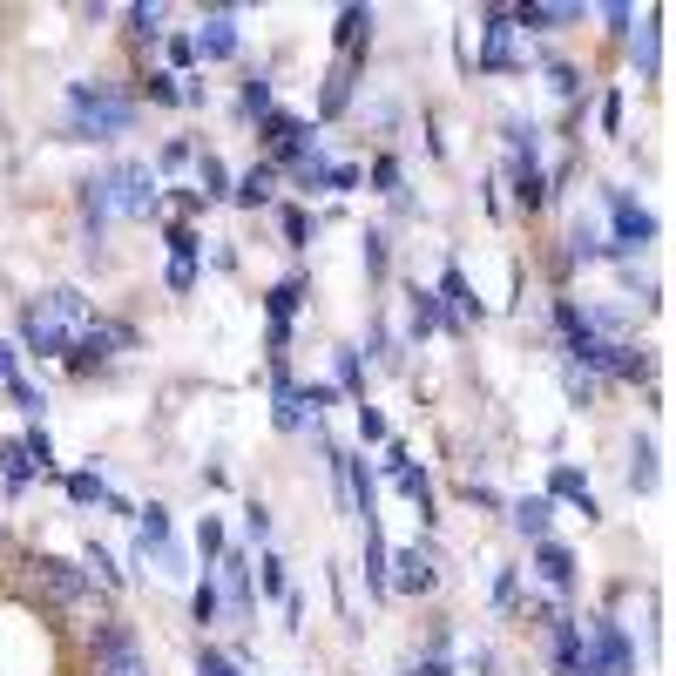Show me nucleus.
<instances>
[{"label": "nucleus", "instance_id": "1", "mask_svg": "<svg viewBox=\"0 0 676 676\" xmlns=\"http://www.w3.org/2000/svg\"><path fill=\"white\" fill-rule=\"evenodd\" d=\"M89 325H95V305L75 285H55L21 311V352H34V359H68V345Z\"/></svg>", "mask_w": 676, "mask_h": 676}, {"label": "nucleus", "instance_id": "2", "mask_svg": "<svg viewBox=\"0 0 676 676\" xmlns=\"http://www.w3.org/2000/svg\"><path fill=\"white\" fill-rule=\"evenodd\" d=\"M136 129V95H123L115 82H75L68 89V136L75 142H115Z\"/></svg>", "mask_w": 676, "mask_h": 676}, {"label": "nucleus", "instance_id": "3", "mask_svg": "<svg viewBox=\"0 0 676 676\" xmlns=\"http://www.w3.org/2000/svg\"><path fill=\"white\" fill-rule=\"evenodd\" d=\"M82 204H89V217L102 230V217H156L163 196H156V170L149 163H115L95 183H82Z\"/></svg>", "mask_w": 676, "mask_h": 676}, {"label": "nucleus", "instance_id": "4", "mask_svg": "<svg viewBox=\"0 0 676 676\" xmlns=\"http://www.w3.org/2000/svg\"><path fill=\"white\" fill-rule=\"evenodd\" d=\"M89 676H149V663H142V643H136V629L129 622H95V635H89Z\"/></svg>", "mask_w": 676, "mask_h": 676}, {"label": "nucleus", "instance_id": "5", "mask_svg": "<svg viewBox=\"0 0 676 676\" xmlns=\"http://www.w3.org/2000/svg\"><path fill=\"white\" fill-rule=\"evenodd\" d=\"M27 569H34V582H42L61 609H89V603H102V588L89 582V569H82V562H61V554H34Z\"/></svg>", "mask_w": 676, "mask_h": 676}, {"label": "nucleus", "instance_id": "6", "mask_svg": "<svg viewBox=\"0 0 676 676\" xmlns=\"http://www.w3.org/2000/svg\"><path fill=\"white\" fill-rule=\"evenodd\" d=\"M129 345H136L129 325H108V318H95V325L68 345V373H95V366H108L115 352H129Z\"/></svg>", "mask_w": 676, "mask_h": 676}, {"label": "nucleus", "instance_id": "7", "mask_svg": "<svg viewBox=\"0 0 676 676\" xmlns=\"http://www.w3.org/2000/svg\"><path fill=\"white\" fill-rule=\"evenodd\" d=\"M609 217H616V244H609V251H622V257H629V251L656 244V217L635 204L629 190H609Z\"/></svg>", "mask_w": 676, "mask_h": 676}, {"label": "nucleus", "instance_id": "8", "mask_svg": "<svg viewBox=\"0 0 676 676\" xmlns=\"http://www.w3.org/2000/svg\"><path fill=\"white\" fill-rule=\"evenodd\" d=\"M386 588H400V595H426V588H440V562L420 548H400V554H386Z\"/></svg>", "mask_w": 676, "mask_h": 676}, {"label": "nucleus", "instance_id": "9", "mask_svg": "<svg viewBox=\"0 0 676 676\" xmlns=\"http://www.w3.org/2000/svg\"><path fill=\"white\" fill-rule=\"evenodd\" d=\"M298 298H305V285H298V277H285V285H271V298H264V311H271V366H285V345H291V311H298Z\"/></svg>", "mask_w": 676, "mask_h": 676}, {"label": "nucleus", "instance_id": "10", "mask_svg": "<svg viewBox=\"0 0 676 676\" xmlns=\"http://www.w3.org/2000/svg\"><path fill=\"white\" fill-rule=\"evenodd\" d=\"M190 42H196V61H230L237 55V8H210Z\"/></svg>", "mask_w": 676, "mask_h": 676}, {"label": "nucleus", "instance_id": "11", "mask_svg": "<svg viewBox=\"0 0 676 676\" xmlns=\"http://www.w3.org/2000/svg\"><path fill=\"white\" fill-rule=\"evenodd\" d=\"M386 473H392V481H400V494L420 507V522H433V488H426V473L413 467V454H406L400 440H386Z\"/></svg>", "mask_w": 676, "mask_h": 676}, {"label": "nucleus", "instance_id": "12", "mask_svg": "<svg viewBox=\"0 0 676 676\" xmlns=\"http://www.w3.org/2000/svg\"><path fill=\"white\" fill-rule=\"evenodd\" d=\"M440 298H447V318H440L447 332H460L467 318H481V305H473V291H467V277H460L454 264H447V277H440Z\"/></svg>", "mask_w": 676, "mask_h": 676}, {"label": "nucleus", "instance_id": "13", "mask_svg": "<svg viewBox=\"0 0 676 676\" xmlns=\"http://www.w3.org/2000/svg\"><path fill=\"white\" fill-rule=\"evenodd\" d=\"M548 501H575V507H582V522H595V514H603V507H595V494H588V481H582L575 467H554V473H548Z\"/></svg>", "mask_w": 676, "mask_h": 676}, {"label": "nucleus", "instance_id": "14", "mask_svg": "<svg viewBox=\"0 0 676 676\" xmlns=\"http://www.w3.org/2000/svg\"><path fill=\"white\" fill-rule=\"evenodd\" d=\"M535 575H541L548 588H569V582H575V554H569L562 541H535Z\"/></svg>", "mask_w": 676, "mask_h": 676}, {"label": "nucleus", "instance_id": "15", "mask_svg": "<svg viewBox=\"0 0 676 676\" xmlns=\"http://www.w3.org/2000/svg\"><path fill=\"white\" fill-rule=\"evenodd\" d=\"M230 196H237V204H244V210H264V204H271V196H277V170H271V163H257V170H244V176H237V183H230Z\"/></svg>", "mask_w": 676, "mask_h": 676}, {"label": "nucleus", "instance_id": "16", "mask_svg": "<svg viewBox=\"0 0 676 676\" xmlns=\"http://www.w3.org/2000/svg\"><path fill=\"white\" fill-rule=\"evenodd\" d=\"M366 34H373V8H345V14H339V61H359Z\"/></svg>", "mask_w": 676, "mask_h": 676}, {"label": "nucleus", "instance_id": "17", "mask_svg": "<svg viewBox=\"0 0 676 676\" xmlns=\"http://www.w3.org/2000/svg\"><path fill=\"white\" fill-rule=\"evenodd\" d=\"M548 514H554V501H548V494H535V501H514V514H507V522L522 528L528 541H548Z\"/></svg>", "mask_w": 676, "mask_h": 676}, {"label": "nucleus", "instance_id": "18", "mask_svg": "<svg viewBox=\"0 0 676 676\" xmlns=\"http://www.w3.org/2000/svg\"><path fill=\"white\" fill-rule=\"evenodd\" d=\"M217 569H224V582H230V609L244 616V609H251V562H244V554H224Z\"/></svg>", "mask_w": 676, "mask_h": 676}, {"label": "nucleus", "instance_id": "19", "mask_svg": "<svg viewBox=\"0 0 676 676\" xmlns=\"http://www.w3.org/2000/svg\"><path fill=\"white\" fill-rule=\"evenodd\" d=\"M0 473H8V494H21V488L34 481V460H27L21 440H0Z\"/></svg>", "mask_w": 676, "mask_h": 676}, {"label": "nucleus", "instance_id": "20", "mask_svg": "<svg viewBox=\"0 0 676 676\" xmlns=\"http://www.w3.org/2000/svg\"><path fill=\"white\" fill-rule=\"evenodd\" d=\"M352 75H359V61H339V68H332L325 95H318V115H339V108L352 102Z\"/></svg>", "mask_w": 676, "mask_h": 676}, {"label": "nucleus", "instance_id": "21", "mask_svg": "<svg viewBox=\"0 0 676 676\" xmlns=\"http://www.w3.org/2000/svg\"><path fill=\"white\" fill-rule=\"evenodd\" d=\"M136 535H142V548H156V554H163L170 548V507H142V522H136Z\"/></svg>", "mask_w": 676, "mask_h": 676}, {"label": "nucleus", "instance_id": "22", "mask_svg": "<svg viewBox=\"0 0 676 676\" xmlns=\"http://www.w3.org/2000/svg\"><path fill=\"white\" fill-rule=\"evenodd\" d=\"M68 501L95 507V501H108V481H102V473H68Z\"/></svg>", "mask_w": 676, "mask_h": 676}, {"label": "nucleus", "instance_id": "23", "mask_svg": "<svg viewBox=\"0 0 676 676\" xmlns=\"http://www.w3.org/2000/svg\"><path fill=\"white\" fill-rule=\"evenodd\" d=\"M196 176H204V204H217V196H230V170L217 163L210 149H204V163H196Z\"/></svg>", "mask_w": 676, "mask_h": 676}, {"label": "nucleus", "instance_id": "24", "mask_svg": "<svg viewBox=\"0 0 676 676\" xmlns=\"http://www.w3.org/2000/svg\"><path fill=\"white\" fill-rule=\"evenodd\" d=\"M21 447H27V460H34V473H55V440H48V433H42V426H27V433H21Z\"/></svg>", "mask_w": 676, "mask_h": 676}, {"label": "nucleus", "instance_id": "25", "mask_svg": "<svg viewBox=\"0 0 676 676\" xmlns=\"http://www.w3.org/2000/svg\"><path fill=\"white\" fill-rule=\"evenodd\" d=\"M514 204H522V210H541V204H548L541 170H522V176H514Z\"/></svg>", "mask_w": 676, "mask_h": 676}, {"label": "nucleus", "instance_id": "26", "mask_svg": "<svg viewBox=\"0 0 676 676\" xmlns=\"http://www.w3.org/2000/svg\"><path fill=\"white\" fill-rule=\"evenodd\" d=\"M163 21H170V8H129V34H136V42H156Z\"/></svg>", "mask_w": 676, "mask_h": 676}, {"label": "nucleus", "instance_id": "27", "mask_svg": "<svg viewBox=\"0 0 676 676\" xmlns=\"http://www.w3.org/2000/svg\"><path fill=\"white\" fill-rule=\"evenodd\" d=\"M582 8H514V21L522 27H562V21H575Z\"/></svg>", "mask_w": 676, "mask_h": 676}, {"label": "nucleus", "instance_id": "28", "mask_svg": "<svg viewBox=\"0 0 676 676\" xmlns=\"http://www.w3.org/2000/svg\"><path fill=\"white\" fill-rule=\"evenodd\" d=\"M196 251H204V244H196V230L170 224V264H196Z\"/></svg>", "mask_w": 676, "mask_h": 676}, {"label": "nucleus", "instance_id": "29", "mask_svg": "<svg viewBox=\"0 0 676 676\" xmlns=\"http://www.w3.org/2000/svg\"><path fill=\"white\" fill-rule=\"evenodd\" d=\"M237 102H244V115H257V123H264V115H271V82H264V75H251Z\"/></svg>", "mask_w": 676, "mask_h": 676}, {"label": "nucleus", "instance_id": "30", "mask_svg": "<svg viewBox=\"0 0 676 676\" xmlns=\"http://www.w3.org/2000/svg\"><path fill=\"white\" fill-rule=\"evenodd\" d=\"M196 554H204V562H224V522H210V514H204V528H196Z\"/></svg>", "mask_w": 676, "mask_h": 676}, {"label": "nucleus", "instance_id": "31", "mask_svg": "<svg viewBox=\"0 0 676 676\" xmlns=\"http://www.w3.org/2000/svg\"><path fill=\"white\" fill-rule=\"evenodd\" d=\"M656 481V447L650 440H635V467H629V488H650Z\"/></svg>", "mask_w": 676, "mask_h": 676}, {"label": "nucleus", "instance_id": "32", "mask_svg": "<svg viewBox=\"0 0 676 676\" xmlns=\"http://www.w3.org/2000/svg\"><path fill=\"white\" fill-rule=\"evenodd\" d=\"M142 89H149V102H183V89H176V75H170V68L142 75Z\"/></svg>", "mask_w": 676, "mask_h": 676}, {"label": "nucleus", "instance_id": "33", "mask_svg": "<svg viewBox=\"0 0 676 676\" xmlns=\"http://www.w3.org/2000/svg\"><path fill=\"white\" fill-rule=\"evenodd\" d=\"M0 392H8V400H14V406H21L27 420H34V413H42V406H48V400H42V392H34L27 379H8V386H0Z\"/></svg>", "mask_w": 676, "mask_h": 676}, {"label": "nucleus", "instance_id": "34", "mask_svg": "<svg viewBox=\"0 0 676 676\" xmlns=\"http://www.w3.org/2000/svg\"><path fill=\"white\" fill-rule=\"evenodd\" d=\"M440 325V298L433 291H413V332H433Z\"/></svg>", "mask_w": 676, "mask_h": 676}, {"label": "nucleus", "instance_id": "35", "mask_svg": "<svg viewBox=\"0 0 676 676\" xmlns=\"http://www.w3.org/2000/svg\"><path fill=\"white\" fill-rule=\"evenodd\" d=\"M190 616H196V622H217V582H210V575H204V588L190 595Z\"/></svg>", "mask_w": 676, "mask_h": 676}, {"label": "nucleus", "instance_id": "36", "mask_svg": "<svg viewBox=\"0 0 676 676\" xmlns=\"http://www.w3.org/2000/svg\"><path fill=\"white\" fill-rule=\"evenodd\" d=\"M244 528H251V541H271V507H264V501L244 507Z\"/></svg>", "mask_w": 676, "mask_h": 676}, {"label": "nucleus", "instance_id": "37", "mask_svg": "<svg viewBox=\"0 0 676 676\" xmlns=\"http://www.w3.org/2000/svg\"><path fill=\"white\" fill-rule=\"evenodd\" d=\"M196 676H237V663L224 650H204V656H196Z\"/></svg>", "mask_w": 676, "mask_h": 676}, {"label": "nucleus", "instance_id": "38", "mask_svg": "<svg viewBox=\"0 0 676 676\" xmlns=\"http://www.w3.org/2000/svg\"><path fill=\"white\" fill-rule=\"evenodd\" d=\"M373 183H379L386 196H400V163H392V156H379V163H373Z\"/></svg>", "mask_w": 676, "mask_h": 676}, {"label": "nucleus", "instance_id": "39", "mask_svg": "<svg viewBox=\"0 0 676 676\" xmlns=\"http://www.w3.org/2000/svg\"><path fill=\"white\" fill-rule=\"evenodd\" d=\"M359 440H386V413L379 406H359Z\"/></svg>", "mask_w": 676, "mask_h": 676}, {"label": "nucleus", "instance_id": "40", "mask_svg": "<svg viewBox=\"0 0 676 676\" xmlns=\"http://www.w3.org/2000/svg\"><path fill=\"white\" fill-rule=\"evenodd\" d=\"M366 271L386 277V237H379V230H366Z\"/></svg>", "mask_w": 676, "mask_h": 676}, {"label": "nucleus", "instance_id": "41", "mask_svg": "<svg viewBox=\"0 0 676 676\" xmlns=\"http://www.w3.org/2000/svg\"><path fill=\"white\" fill-rule=\"evenodd\" d=\"M257 569H264V588H271V595H291V588H285V562H277V554H264Z\"/></svg>", "mask_w": 676, "mask_h": 676}, {"label": "nucleus", "instance_id": "42", "mask_svg": "<svg viewBox=\"0 0 676 676\" xmlns=\"http://www.w3.org/2000/svg\"><path fill=\"white\" fill-rule=\"evenodd\" d=\"M8 379H21V345L0 339V386H8Z\"/></svg>", "mask_w": 676, "mask_h": 676}, {"label": "nucleus", "instance_id": "43", "mask_svg": "<svg viewBox=\"0 0 676 676\" xmlns=\"http://www.w3.org/2000/svg\"><path fill=\"white\" fill-rule=\"evenodd\" d=\"M339 386L359 392V352H339Z\"/></svg>", "mask_w": 676, "mask_h": 676}, {"label": "nucleus", "instance_id": "44", "mask_svg": "<svg viewBox=\"0 0 676 676\" xmlns=\"http://www.w3.org/2000/svg\"><path fill=\"white\" fill-rule=\"evenodd\" d=\"M196 61V42H190V34H170V68H190Z\"/></svg>", "mask_w": 676, "mask_h": 676}, {"label": "nucleus", "instance_id": "45", "mask_svg": "<svg viewBox=\"0 0 676 676\" xmlns=\"http://www.w3.org/2000/svg\"><path fill=\"white\" fill-rule=\"evenodd\" d=\"M305 237H311V217H305V210H285V244H305Z\"/></svg>", "mask_w": 676, "mask_h": 676}, {"label": "nucleus", "instance_id": "46", "mask_svg": "<svg viewBox=\"0 0 676 676\" xmlns=\"http://www.w3.org/2000/svg\"><path fill=\"white\" fill-rule=\"evenodd\" d=\"M603 129H609V136H616V129H622V95H616V89H609V95H603Z\"/></svg>", "mask_w": 676, "mask_h": 676}, {"label": "nucleus", "instance_id": "47", "mask_svg": "<svg viewBox=\"0 0 676 676\" xmlns=\"http://www.w3.org/2000/svg\"><path fill=\"white\" fill-rule=\"evenodd\" d=\"M603 21H609V34H629V21H635V8H622V0H616V8H603Z\"/></svg>", "mask_w": 676, "mask_h": 676}, {"label": "nucleus", "instance_id": "48", "mask_svg": "<svg viewBox=\"0 0 676 676\" xmlns=\"http://www.w3.org/2000/svg\"><path fill=\"white\" fill-rule=\"evenodd\" d=\"M170 291H196V264H170Z\"/></svg>", "mask_w": 676, "mask_h": 676}, {"label": "nucleus", "instance_id": "49", "mask_svg": "<svg viewBox=\"0 0 676 676\" xmlns=\"http://www.w3.org/2000/svg\"><path fill=\"white\" fill-rule=\"evenodd\" d=\"M514 588H522V582H514V569L494 582V609H514Z\"/></svg>", "mask_w": 676, "mask_h": 676}, {"label": "nucleus", "instance_id": "50", "mask_svg": "<svg viewBox=\"0 0 676 676\" xmlns=\"http://www.w3.org/2000/svg\"><path fill=\"white\" fill-rule=\"evenodd\" d=\"M190 163V142H163V170H183Z\"/></svg>", "mask_w": 676, "mask_h": 676}, {"label": "nucleus", "instance_id": "51", "mask_svg": "<svg viewBox=\"0 0 676 676\" xmlns=\"http://www.w3.org/2000/svg\"><path fill=\"white\" fill-rule=\"evenodd\" d=\"M413 676H454V669H447V656H426V663H420Z\"/></svg>", "mask_w": 676, "mask_h": 676}, {"label": "nucleus", "instance_id": "52", "mask_svg": "<svg viewBox=\"0 0 676 676\" xmlns=\"http://www.w3.org/2000/svg\"><path fill=\"white\" fill-rule=\"evenodd\" d=\"M0 548H8V528H0Z\"/></svg>", "mask_w": 676, "mask_h": 676}]
</instances>
